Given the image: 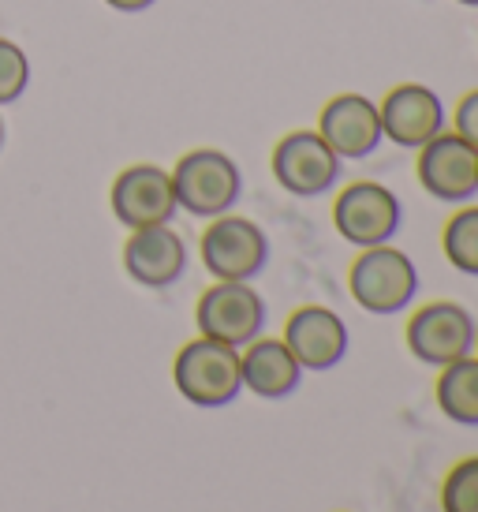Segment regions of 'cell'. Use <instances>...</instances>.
Instances as JSON below:
<instances>
[{
	"mask_svg": "<svg viewBox=\"0 0 478 512\" xmlns=\"http://www.w3.org/2000/svg\"><path fill=\"white\" fill-rule=\"evenodd\" d=\"M172 382L180 397L195 408H228L243 393L239 374V348L210 337L187 341L172 359Z\"/></svg>",
	"mask_w": 478,
	"mask_h": 512,
	"instance_id": "7a4b0ae2",
	"label": "cell"
},
{
	"mask_svg": "<svg viewBox=\"0 0 478 512\" xmlns=\"http://www.w3.org/2000/svg\"><path fill=\"white\" fill-rule=\"evenodd\" d=\"M198 255H202V266L213 281H254L266 273L273 247H269V236L258 221L221 214L202 232Z\"/></svg>",
	"mask_w": 478,
	"mask_h": 512,
	"instance_id": "277c9868",
	"label": "cell"
},
{
	"mask_svg": "<svg viewBox=\"0 0 478 512\" xmlns=\"http://www.w3.org/2000/svg\"><path fill=\"white\" fill-rule=\"evenodd\" d=\"M381 135L400 150H422L434 135L449 128V109L434 86L426 83H396L378 101Z\"/></svg>",
	"mask_w": 478,
	"mask_h": 512,
	"instance_id": "30bf717a",
	"label": "cell"
},
{
	"mask_svg": "<svg viewBox=\"0 0 478 512\" xmlns=\"http://www.w3.org/2000/svg\"><path fill=\"white\" fill-rule=\"evenodd\" d=\"M281 341L288 344V352L299 359V367L307 374H325L344 363L352 348V333L337 311H329L322 303H307L288 314Z\"/></svg>",
	"mask_w": 478,
	"mask_h": 512,
	"instance_id": "8fae6325",
	"label": "cell"
},
{
	"mask_svg": "<svg viewBox=\"0 0 478 512\" xmlns=\"http://www.w3.org/2000/svg\"><path fill=\"white\" fill-rule=\"evenodd\" d=\"M441 251L449 258V266L464 277H478V206H460L445 221L441 232Z\"/></svg>",
	"mask_w": 478,
	"mask_h": 512,
	"instance_id": "e0dca14e",
	"label": "cell"
},
{
	"mask_svg": "<svg viewBox=\"0 0 478 512\" xmlns=\"http://www.w3.org/2000/svg\"><path fill=\"white\" fill-rule=\"evenodd\" d=\"M109 8H116V12H146V8H154L157 0H105Z\"/></svg>",
	"mask_w": 478,
	"mask_h": 512,
	"instance_id": "44dd1931",
	"label": "cell"
},
{
	"mask_svg": "<svg viewBox=\"0 0 478 512\" xmlns=\"http://www.w3.org/2000/svg\"><path fill=\"white\" fill-rule=\"evenodd\" d=\"M269 172L292 199H322L340 184L344 161L318 135V128H299L288 131L281 143L273 146Z\"/></svg>",
	"mask_w": 478,
	"mask_h": 512,
	"instance_id": "5b68a950",
	"label": "cell"
},
{
	"mask_svg": "<svg viewBox=\"0 0 478 512\" xmlns=\"http://www.w3.org/2000/svg\"><path fill=\"white\" fill-rule=\"evenodd\" d=\"M475 356H478V337H475Z\"/></svg>",
	"mask_w": 478,
	"mask_h": 512,
	"instance_id": "cb8c5ba5",
	"label": "cell"
},
{
	"mask_svg": "<svg viewBox=\"0 0 478 512\" xmlns=\"http://www.w3.org/2000/svg\"><path fill=\"white\" fill-rule=\"evenodd\" d=\"M0 146H4V120H0Z\"/></svg>",
	"mask_w": 478,
	"mask_h": 512,
	"instance_id": "603a6c76",
	"label": "cell"
},
{
	"mask_svg": "<svg viewBox=\"0 0 478 512\" xmlns=\"http://www.w3.org/2000/svg\"><path fill=\"white\" fill-rule=\"evenodd\" d=\"M169 172L176 206L187 210L191 217L213 221L221 214H232V206L243 199V172L225 150H210V146L191 150Z\"/></svg>",
	"mask_w": 478,
	"mask_h": 512,
	"instance_id": "3957f363",
	"label": "cell"
},
{
	"mask_svg": "<svg viewBox=\"0 0 478 512\" xmlns=\"http://www.w3.org/2000/svg\"><path fill=\"white\" fill-rule=\"evenodd\" d=\"M456 4H464V8H478V0H456Z\"/></svg>",
	"mask_w": 478,
	"mask_h": 512,
	"instance_id": "7402d4cb",
	"label": "cell"
},
{
	"mask_svg": "<svg viewBox=\"0 0 478 512\" xmlns=\"http://www.w3.org/2000/svg\"><path fill=\"white\" fill-rule=\"evenodd\" d=\"M415 154H419L415 176L430 199L449 202V206H467L478 199V150L464 143L456 131L445 128Z\"/></svg>",
	"mask_w": 478,
	"mask_h": 512,
	"instance_id": "9c48e42d",
	"label": "cell"
},
{
	"mask_svg": "<svg viewBox=\"0 0 478 512\" xmlns=\"http://www.w3.org/2000/svg\"><path fill=\"white\" fill-rule=\"evenodd\" d=\"M318 135L333 146L340 161H363L385 143L378 101L366 94H337L318 113Z\"/></svg>",
	"mask_w": 478,
	"mask_h": 512,
	"instance_id": "4fadbf2b",
	"label": "cell"
},
{
	"mask_svg": "<svg viewBox=\"0 0 478 512\" xmlns=\"http://www.w3.org/2000/svg\"><path fill=\"white\" fill-rule=\"evenodd\" d=\"M441 512H478V456L456 460L441 483Z\"/></svg>",
	"mask_w": 478,
	"mask_h": 512,
	"instance_id": "ac0fdd59",
	"label": "cell"
},
{
	"mask_svg": "<svg viewBox=\"0 0 478 512\" xmlns=\"http://www.w3.org/2000/svg\"><path fill=\"white\" fill-rule=\"evenodd\" d=\"M124 270L142 288H172L187 273V243L172 225L135 228L124 243Z\"/></svg>",
	"mask_w": 478,
	"mask_h": 512,
	"instance_id": "5bb4252c",
	"label": "cell"
},
{
	"mask_svg": "<svg viewBox=\"0 0 478 512\" xmlns=\"http://www.w3.org/2000/svg\"><path fill=\"white\" fill-rule=\"evenodd\" d=\"M452 131L478 150V90H467L452 109Z\"/></svg>",
	"mask_w": 478,
	"mask_h": 512,
	"instance_id": "ffe728a7",
	"label": "cell"
},
{
	"mask_svg": "<svg viewBox=\"0 0 478 512\" xmlns=\"http://www.w3.org/2000/svg\"><path fill=\"white\" fill-rule=\"evenodd\" d=\"M434 400L449 423L478 427V356H464L449 367H441Z\"/></svg>",
	"mask_w": 478,
	"mask_h": 512,
	"instance_id": "2e32d148",
	"label": "cell"
},
{
	"mask_svg": "<svg viewBox=\"0 0 478 512\" xmlns=\"http://www.w3.org/2000/svg\"><path fill=\"white\" fill-rule=\"evenodd\" d=\"M30 83V60L15 42L0 38V105H12L23 98Z\"/></svg>",
	"mask_w": 478,
	"mask_h": 512,
	"instance_id": "d6986e66",
	"label": "cell"
},
{
	"mask_svg": "<svg viewBox=\"0 0 478 512\" xmlns=\"http://www.w3.org/2000/svg\"><path fill=\"white\" fill-rule=\"evenodd\" d=\"M116 221L135 232L150 225H172L176 217V191H172V172L161 165H127L113 180L109 191Z\"/></svg>",
	"mask_w": 478,
	"mask_h": 512,
	"instance_id": "7c38bea8",
	"label": "cell"
},
{
	"mask_svg": "<svg viewBox=\"0 0 478 512\" xmlns=\"http://www.w3.org/2000/svg\"><path fill=\"white\" fill-rule=\"evenodd\" d=\"M266 299L251 281H217L195 303V326L198 337L243 348L266 329Z\"/></svg>",
	"mask_w": 478,
	"mask_h": 512,
	"instance_id": "52a82bcc",
	"label": "cell"
},
{
	"mask_svg": "<svg viewBox=\"0 0 478 512\" xmlns=\"http://www.w3.org/2000/svg\"><path fill=\"white\" fill-rule=\"evenodd\" d=\"M475 337V314L467 311L464 303H452V299L422 303L419 311L408 318V329H404V341H408L411 356L437 370L464 356H475Z\"/></svg>",
	"mask_w": 478,
	"mask_h": 512,
	"instance_id": "8992f818",
	"label": "cell"
},
{
	"mask_svg": "<svg viewBox=\"0 0 478 512\" xmlns=\"http://www.w3.org/2000/svg\"><path fill=\"white\" fill-rule=\"evenodd\" d=\"M239 374H243V389L258 400H288L292 393H299L307 370L299 367V359L288 352L281 337H254L251 344L239 348Z\"/></svg>",
	"mask_w": 478,
	"mask_h": 512,
	"instance_id": "9a60e30c",
	"label": "cell"
},
{
	"mask_svg": "<svg viewBox=\"0 0 478 512\" xmlns=\"http://www.w3.org/2000/svg\"><path fill=\"white\" fill-rule=\"evenodd\" d=\"M400 225H404V206L396 199V191L378 180H355L333 202V228L340 232V240L359 251L393 243Z\"/></svg>",
	"mask_w": 478,
	"mask_h": 512,
	"instance_id": "ba28073f",
	"label": "cell"
},
{
	"mask_svg": "<svg viewBox=\"0 0 478 512\" xmlns=\"http://www.w3.org/2000/svg\"><path fill=\"white\" fill-rule=\"evenodd\" d=\"M419 288H422L419 266L411 262V255L393 247V243L359 251V258H355L352 270H348V292L374 318L404 314L419 299Z\"/></svg>",
	"mask_w": 478,
	"mask_h": 512,
	"instance_id": "6da1fadb",
	"label": "cell"
}]
</instances>
